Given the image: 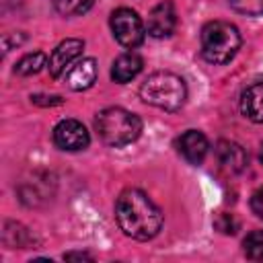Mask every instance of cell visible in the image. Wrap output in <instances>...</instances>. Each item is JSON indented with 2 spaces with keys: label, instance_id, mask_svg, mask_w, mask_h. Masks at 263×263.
<instances>
[{
  "label": "cell",
  "instance_id": "obj_1",
  "mask_svg": "<svg viewBox=\"0 0 263 263\" xmlns=\"http://www.w3.org/2000/svg\"><path fill=\"white\" fill-rule=\"evenodd\" d=\"M115 220L123 234L136 240H150L162 228L160 208L140 189H125L117 197Z\"/></svg>",
  "mask_w": 263,
  "mask_h": 263
},
{
  "label": "cell",
  "instance_id": "obj_2",
  "mask_svg": "<svg viewBox=\"0 0 263 263\" xmlns=\"http://www.w3.org/2000/svg\"><path fill=\"white\" fill-rule=\"evenodd\" d=\"M95 129L99 138L113 148L127 146L136 142L142 134V121L136 113L121 109V107H109L97 113L95 117Z\"/></svg>",
  "mask_w": 263,
  "mask_h": 263
},
{
  "label": "cell",
  "instance_id": "obj_3",
  "mask_svg": "<svg viewBox=\"0 0 263 263\" xmlns=\"http://www.w3.org/2000/svg\"><path fill=\"white\" fill-rule=\"evenodd\" d=\"M140 97L144 103L162 111H179L185 105L187 86L185 80L173 72H154L142 82Z\"/></svg>",
  "mask_w": 263,
  "mask_h": 263
},
{
  "label": "cell",
  "instance_id": "obj_4",
  "mask_svg": "<svg viewBox=\"0 0 263 263\" xmlns=\"http://www.w3.org/2000/svg\"><path fill=\"white\" fill-rule=\"evenodd\" d=\"M240 47V33L232 23L212 21L201 29V55L214 66L228 64Z\"/></svg>",
  "mask_w": 263,
  "mask_h": 263
},
{
  "label": "cell",
  "instance_id": "obj_5",
  "mask_svg": "<svg viewBox=\"0 0 263 263\" xmlns=\"http://www.w3.org/2000/svg\"><path fill=\"white\" fill-rule=\"evenodd\" d=\"M111 31H113V37L123 47H129V49L138 47L146 35L142 18L132 8H117L111 14Z\"/></svg>",
  "mask_w": 263,
  "mask_h": 263
},
{
  "label": "cell",
  "instance_id": "obj_6",
  "mask_svg": "<svg viewBox=\"0 0 263 263\" xmlns=\"http://www.w3.org/2000/svg\"><path fill=\"white\" fill-rule=\"evenodd\" d=\"M53 142L62 150L76 152V150H84L88 146L90 136H88L86 127L80 121H76V119H62L53 127Z\"/></svg>",
  "mask_w": 263,
  "mask_h": 263
},
{
  "label": "cell",
  "instance_id": "obj_7",
  "mask_svg": "<svg viewBox=\"0 0 263 263\" xmlns=\"http://www.w3.org/2000/svg\"><path fill=\"white\" fill-rule=\"evenodd\" d=\"M84 49V41L82 39H64L49 55V62H47V68H49V74L51 78H60L72 64L74 60L80 58Z\"/></svg>",
  "mask_w": 263,
  "mask_h": 263
},
{
  "label": "cell",
  "instance_id": "obj_8",
  "mask_svg": "<svg viewBox=\"0 0 263 263\" xmlns=\"http://www.w3.org/2000/svg\"><path fill=\"white\" fill-rule=\"evenodd\" d=\"M177 27V12H175V4L171 0H162L160 4H156L150 14H148V33L156 39L168 37L173 35Z\"/></svg>",
  "mask_w": 263,
  "mask_h": 263
},
{
  "label": "cell",
  "instance_id": "obj_9",
  "mask_svg": "<svg viewBox=\"0 0 263 263\" xmlns=\"http://www.w3.org/2000/svg\"><path fill=\"white\" fill-rule=\"evenodd\" d=\"M177 150L179 154L189 162V164H201L205 154H208V140L201 132L197 129H187L179 140H177Z\"/></svg>",
  "mask_w": 263,
  "mask_h": 263
},
{
  "label": "cell",
  "instance_id": "obj_10",
  "mask_svg": "<svg viewBox=\"0 0 263 263\" xmlns=\"http://www.w3.org/2000/svg\"><path fill=\"white\" fill-rule=\"evenodd\" d=\"M216 156H218L220 166L228 173H240L249 162L245 148L236 142H230V140H220L216 144Z\"/></svg>",
  "mask_w": 263,
  "mask_h": 263
},
{
  "label": "cell",
  "instance_id": "obj_11",
  "mask_svg": "<svg viewBox=\"0 0 263 263\" xmlns=\"http://www.w3.org/2000/svg\"><path fill=\"white\" fill-rule=\"evenodd\" d=\"M95 80H97V62L92 58H84L76 62L66 74V84L72 90H86L95 84Z\"/></svg>",
  "mask_w": 263,
  "mask_h": 263
},
{
  "label": "cell",
  "instance_id": "obj_12",
  "mask_svg": "<svg viewBox=\"0 0 263 263\" xmlns=\"http://www.w3.org/2000/svg\"><path fill=\"white\" fill-rule=\"evenodd\" d=\"M240 111L253 123H263V82H255L242 90Z\"/></svg>",
  "mask_w": 263,
  "mask_h": 263
},
{
  "label": "cell",
  "instance_id": "obj_13",
  "mask_svg": "<svg viewBox=\"0 0 263 263\" xmlns=\"http://www.w3.org/2000/svg\"><path fill=\"white\" fill-rule=\"evenodd\" d=\"M142 70V58L134 51L129 53H121L115 62H113V68H111V78L119 84H125L129 80H134Z\"/></svg>",
  "mask_w": 263,
  "mask_h": 263
},
{
  "label": "cell",
  "instance_id": "obj_14",
  "mask_svg": "<svg viewBox=\"0 0 263 263\" xmlns=\"http://www.w3.org/2000/svg\"><path fill=\"white\" fill-rule=\"evenodd\" d=\"M47 55L43 51H31L27 55H23L16 66H14V72L21 74V76H31V74H37L43 70V66H47Z\"/></svg>",
  "mask_w": 263,
  "mask_h": 263
},
{
  "label": "cell",
  "instance_id": "obj_15",
  "mask_svg": "<svg viewBox=\"0 0 263 263\" xmlns=\"http://www.w3.org/2000/svg\"><path fill=\"white\" fill-rule=\"evenodd\" d=\"M2 238H4V245L6 247H27L29 240H31V234L21 224L6 222L4 232H2Z\"/></svg>",
  "mask_w": 263,
  "mask_h": 263
},
{
  "label": "cell",
  "instance_id": "obj_16",
  "mask_svg": "<svg viewBox=\"0 0 263 263\" xmlns=\"http://www.w3.org/2000/svg\"><path fill=\"white\" fill-rule=\"evenodd\" d=\"M55 10L64 16H80L88 12L95 4V0H53Z\"/></svg>",
  "mask_w": 263,
  "mask_h": 263
},
{
  "label": "cell",
  "instance_id": "obj_17",
  "mask_svg": "<svg viewBox=\"0 0 263 263\" xmlns=\"http://www.w3.org/2000/svg\"><path fill=\"white\" fill-rule=\"evenodd\" d=\"M242 247H245V255L249 259L261 261L263 259V230H253L251 234H247Z\"/></svg>",
  "mask_w": 263,
  "mask_h": 263
},
{
  "label": "cell",
  "instance_id": "obj_18",
  "mask_svg": "<svg viewBox=\"0 0 263 263\" xmlns=\"http://www.w3.org/2000/svg\"><path fill=\"white\" fill-rule=\"evenodd\" d=\"M230 8L247 14V16H259L263 14V0H228Z\"/></svg>",
  "mask_w": 263,
  "mask_h": 263
},
{
  "label": "cell",
  "instance_id": "obj_19",
  "mask_svg": "<svg viewBox=\"0 0 263 263\" xmlns=\"http://www.w3.org/2000/svg\"><path fill=\"white\" fill-rule=\"evenodd\" d=\"M214 226H216L220 232H224V234H234L236 228H238V222L234 220L232 214H220V216L216 218Z\"/></svg>",
  "mask_w": 263,
  "mask_h": 263
},
{
  "label": "cell",
  "instance_id": "obj_20",
  "mask_svg": "<svg viewBox=\"0 0 263 263\" xmlns=\"http://www.w3.org/2000/svg\"><path fill=\"white\" fill-rule=\"evenodd\" d=\"M251 210L257 218H263V187H259L253 195H251Z\"/></svg>",
  "mask_w": 263,
  "mask_h": 263
},
{
  "label": "cell",
  "instance_id": "obj_21",
  "mask_svg": "<svg viewBox=\"0 0 263 263\" xmlns=\"http://www.w3.org/2000/svg\"><path fill=\"white\" fill-rule=\"evenodd\" d=\"M31 101L35 103V105H62L64 103V99L62 97H58V95H49V97H45V95H33L31 97Z\"/></svg>",
  "mask_w": 263,
  "mask_h": 263
},
{
  "label": "cell",
  "instance_id": "obj_22",
  "mask_svg": "<svg viewBox=\"0 0 263 263\" xmlns=\"http://www.w3.org/2000/svg\"><path fill=\"white\" fill-rule=\"evenodd\" d=\"M66 259H92V257L86 255V253H68Z\"/></svg>",
  "mask_w": 263,
  "mask_h": 263
},
{
  "label": "cell",
  "instance_id": "obj_23",
  "mask_svg": "<svg viewBox=\"0 0 263 263\" xmlns=\"http://www.w3.org/2000/svg\"><path fill=\"white\" fill-rule=\"evenodd\" d=\"M259 158H261V164H263V144H261V152H259Z\"/></svg>",
  "mask_w": 263,
  "mask_h": 263
}]
</instances>
